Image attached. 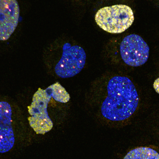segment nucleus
Masks as SVG:
<instances>
[{
    "instance_id": "nucleus-7",
    "label": "nucleus",
    "mask_w": 159,
    "mask_h": 159,
    "mask_svg": "<svg viewBox=\"0 0 159 159\" xmlns=\"http://www.w3.org/2000/svg\"><path fill=\"white\" fill-rule=\"evenodd\" d=\"M52 96L48 89L39 88L35 93L30 106L28 107L29 114L32 116H46L48 104Z\"/></svg>"
},
{
    "instance_id": "nucleus-11",
    "label": "nucleus",
    "mask_w": 159,
    "mask_h": 159,
    "mask_svg": "<svg viewBox=\"0 0 159 159\" xmlns=\"http://www.w3.org/2000/svg\"><path fill=\"white\" fill-rule=\"evenodd\" d=\"M153 87L156 93L159 94V78L155 80L153 83Z\"/></svg>"
},
{
    "instance_id": "nucleus-5",
    "label": "nucleus",
    "mask_w": 159,
    "mask_h": 159,
    "mask_svg": "<svg viewBox=\"0 0 159 159\" xmlns=\"http://www.w3.org/2000/svg\"><path fill=\"white\" fill-rule=\"evenodd\" d=\"M20 8L16 0L0 1V40L6 41L13 34L19 21Z\"/></svg>"
},
{
    "instance_id": "nucleus-4",
    "label": "nucleus",
    "mask_w": 159,
    "mask_h": 159,
    "mask_svg": "<svg viewBox=\"0 0 159 159\" xmlns=\"http://www.w3.org/2000/svg\"><path fill=\"white\" fill-rule=\"evenodd\" d=\"M120 52L122 59L126 65L140 66L148 59L149 47L141 37L131 34L125 37L121 43Z\"/></svg>"
},
{
    "instance_id": "nucleus-10",
    "label": "nucleus",
    "mask_w": 159,
    "mask_h": 159,
    "mask_svg": "<svg viewBox=\"0 0 159 159\" xmlns=\"http://www.w3.org/2000/svg\"><path fill=\"white\" fill-rule=\"evenodd\" d=\"M47 89L51 93L52 97L56 101L60 103H66L70 99L69 94L58 82L52 84Z\"/></svg>"
},
{
    "instance_id": "nucleus-3",
    "label": "nucleus",
    "mask_w": 159,
    "mask_h": 159,
    "mask_svg": "<svg viewBox=\"0 0 159 159\" xmlns=\"http://www.w3.org/2000/svg\"><path fill=\"white\" fill-rule=\"evenodd\" d=\"M86 58V53L82 47L71 46L66 43L63 45L62 57L56 66V73L64 79L74 77L84 67Z\"/></svg>"
},
{
    "instance_id": "nucleus-6",
    "label": "nucleus",
    "mask_w": 159,
    "mask_h": 159,
    "mask_svg": "<svg viewBox=\"0 0 159 159\" xmlns=\"http://www.w3.org/2000/svg\"><path fill=\"white\" fill-rule=\"evenodd\" d=\"M15 136L12 127V109L9 103H0V152L4 153L12 148Z\"/></svg>"
},
{
    "instance_id": "nucleus-9",
    "label": "nucleus",
    "mask_w": 159,
    "mask_h": 159,
    "mask_svg": "<svg viewBox=\"0 0 159 159\" xmlns=\"http://www.w3.org/2000/svg\"><path fill=\"white\" fill-rule=\"evenodd\" d=\"M124 159H159V153L151 148L139 147L129 152Z\"/></svg>"
},
{
    "instance_id": "nucleus-1",
    "label": "nucleus",
    "mask_w": 159,
    "mask_h": 159,
    "mask_svg": "<svg viewBox=\"0 0 159 159\" xmlns=\"http://www.w3.org/2000/svg\"><path fill=\"white\" fill-rule=\"evenodd\" d=\"M108 95L101 107V113L111 121L124 120L131 117L138 106V94L131 80L116 76L109 81Z\"/></svg>"
},
{
    "instance_id": "nucleus-2",
    "label": "nucleus",
    "mask_w": 159,
    "mask_h": 159,
    "mask_svg": "<svg viewBox=\"0 0 159 159\" xmlns=\"http://www.w3.org/2000/svg\"><path fill=\"white\" fill-rule=\"evenodd\" d=\"M95 19L103 30L112 34H120L132 25L134 17L130 7L118 4L101 8L96 14Z\"/></svg>"
},
{
    "instance_id": "nucleus-8",
    "label": "nucleus",
    "mask_w": 159,
    "mask_h": 159,
    "mask_svg": "<svg viewBox=\"0 0 159 159\" xmlns=\"http://www.w3.org/2000/svg\"><path fill=\"white\" fill-rule=\"evenodd\" d=\"M30 126L37 134H44L52 129L53 123L49 115L28 118Z\"/></svg>"
}]
</instances>
